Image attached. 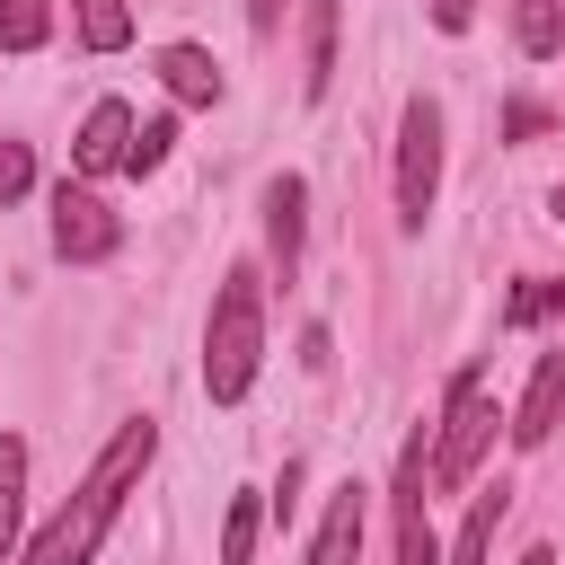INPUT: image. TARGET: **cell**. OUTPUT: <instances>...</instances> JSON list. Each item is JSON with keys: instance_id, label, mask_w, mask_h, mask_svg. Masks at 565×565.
<instances>
[{"instance_id": "obj_26", "label": "cell", "mask_w": 565, "mask_h": 565, "mask_svg": "<svg viewBox=\"0 0 565 565\" xmlns=\"http://www.w3.org/2000/svg\"><path fill=\"white\" fill-rule=\"evenodd\" d=\"M547 203H556V221H565V185H556V194H547Z\"/></svg>"}, {"instance_id": "obj_5", "label": "cell", "mask_w": 565, "mask_h": 565, "mask_svg": "<svg viewBox=\"0 0 565 565\" xmlns=\"http://www.w3.org/2000/svg\"><path fill=\"white\" fill-rule=\"evenodd\" d=\"M433 424H415L406 433V450H397V486H388V512H397V565H441V547H433Z\"/></svg>"}, {"instance_id": "obj_7", "label": "cell", "mask_w": 565, "mask_h": 565, "mask_svg": "<svg viewBox=\"0 0 565 565\" xmlns=\"http://www.w3.org/2000/svg\"><path fill=\"white\" fill-rule=\"evenodd\" d=\"M556 424H565V353H539V371H530V388H521L503 433H512V450H539Z\"/></svg>"}, {"instance_id": "obj_8", "label": "cell", "mask_w": 565, "mask_h": 565, "mask_svg": "<svg viewBox=\"0 0 565 565\" xmlns=\"http://www.w3.org/2000/svg\"><path fill=\"white\" fill-rule=\"evenodd\" d=\"M300 230H309V185L282 168L265 185V247H274V274L282 282H300Z\"/></svg>"}, {"instance_id": "obj_6", "label": "cell", "mask_w": 565, "mask_h": 565, "mask_svg": "<svg viewBox=\"0 0 565 565\" xmlns=\"http://www.w3.org/2000/svg\"><path fill=\"white\" fill-rule=\"evenodd\" d=\"M115 247H124V212H115L97 185H71V177H62V185H53V256H62V265H106Z\"/></svg>"}, {"instance_id": "obj_18", "label": "cell", "mask_w": 565, "mask_h": 565, "mask_svg": "<svg viewBox=\"0 0 565 565\" xmlns=\"http://www.w3.org/2000/svg\"><path fill=\"white\" fill-rule=\"evenodd\" d=\"M53 35V0H0V53H35Z\"/></svg>"}, {"instance_id": "obj_9", "label": "cell", "mask_w": 565, "mask_h": 565, "mask_svg": "<svg viewBox=\"0 0 565 565\" xmlns=\"http://www.w3.org/2000/svg\"><path fill=\"white\" fill-rule=\"evenodd\" d=\"M362 530H371V494L344 477V486L327 494V521H318V539H309V565H362Z\"/></svg>"}, {"instance_id": "obj_3", "label": "cell", "mask_w": 565, "mask_h": 565, "mask_svg": "<svg viewBox=\"0 0 565 565\" xmlns=\"http://www.w3.org/2000/svg\"><path fill=\"white\" fill-rule=\"evenodd\" d=\"M494 406H486V371L468 362L459 380H450V397H441V424H433V486H468L477 477V459L494 450Z\"/></svg>"}, {"instance_id": "obj_24", "label": "cell", "mask_w": 565, "mask_h": 565, "mask_svg": "<svg viewBox=\"0 0 565 565\" xmlns=\"http://www.w3.org/2000/svg\"><path fill=\"white\" fill-rule=\"evenodd\" d=\"M282 9H291V0H247V26H256V35H274V26H282Z\"/></svg>"}, {"instance_id": "obj_20", "label": "cell", "mask_w": 565, "mask_h": 565, "mask_svg": "<svg viewBox=\"0 0 565 565\" xmlns=\"http://www.w3.org/2000/svg\"><path fill=\"white\" fill-rule=\"evenodd\" d=\"M539 318H565V282H512L503 327H539Z\"/></svg>"}, {"instance_id": "obj_10", "label": "cell", "mask_w": 565, "mask_h": 565, "mask_svg": "<svg viewBox=\"0 0 565 565\" xmlns=\"http://www.w3.org/2000/svg\"><path fill=\"white\" fill-rule=\"evenodd\" d=\"M124 150H132V106L124 97H97L88 124H79V141H71V168L79 177H106V168H124Z\"/></svg>"}, {"instance_id": "obj_15", "label": "cell", "mask_w": 565, "mask_h": 565, "mask_svg": "<svg viewBox=\"0 0 565 565\" xmlns=\"http://www.w3.org/2000/svg\"><path fill=\"white\" fill-rule=\"evenodd\" d=\"M71 18H79L88 53H124L132 44V0H71Z\"/></svg>"}, {"instance_id": "obj_16", "label": "cell", "mask_w": 565, "mask_h": 565, "mask_svg": "<svg viewBox=\"0 0 565 565\" xmlns=\"http://www.w3.org/2000/svg\"><path fill=\"white\" fill-rule=\"evenodd\" d=\"M18 512H26V441L0 433V565H9V547H18Z\"/></svg>"}, {"instance_id": "obj_25", "label": "cell", "mask_w": 565, "mask_h": 565, "mask_svg": "<svg viewBox=\"0 0 565 565\" xmlns=\"http://www.w3.org/2000/svg\"><path fill=\"white\" fill-rule=\"evenodd\" d=\"M521 565H556V547H530V556H521Z\"/></svg>"}, {"instance_id": "obj_17", "label": "cell", "mask_w": 565, "mask_h": 565, "mask_svg": "<svg viewBox=\"0 0 565 565\" xmlns=\"http://www.w3.org/2000/svg\"><path fill=\"white\" fill-rule=\"evenodd\" d=\"M256 530H265V494L247 486V494H230V512H221V565H247V556H256Z\"/></svg>"}, {"instance_id": "obj_1", "label": "cell", "mask_w": 565, "mask_h": 565, "mask_svg": "<svg viewBox=\"0 0 565 565\" xmlns=\"http://www.w3.org/2000/svg\"><path fill=\"white\" fill-rule=\"evenodd\" d=\"M159 459V424L150 415H132V424H115V441L88 459V477L71 486V503L26 539V556L18 565H88L97 547H106V530H115V512H124V494L141 486V468Z\"/></svg>"}, {"instance_id": "obj_21", "label": "cell", "mask_w": 565, "mask_h": 565, "mask_svg": "<svg viewBox=\"0 0 565 565\" xmlns=\"http://www.w3.org/2000/svg\"><path fill=\"white\" fill-rule=\"evenodd\" d=\"M26 185H35V150H26V141H9V132H0V203H18V194H26Z\"/></svg>"}, {"instance_id": "obj_19", "label": "cell", "mask_w": 565, "mask_h": 565, "mask_svg": "<svg viewBox=\"0 0 565 565\" xmlns=\"http://www.w3.org/2000/svg\"><path fill=\"white\" fill-rule=\"evenodd\" d=\"M168 150H177V115H150V124H132L124 168H132V177H150V168H168Z\"/></svg>"}, {"instance_id": "obj_12", "label": "cell", "mask_w": 565, "mask_h": 565, "mask_svg": "<svg viewBox=\"0 0 565 565\" xmlns=\"http://www.w3.org/2000/svg\"><path fill=\"white\" fill-rule=\"evenodd\" d=\"M159 79H168L177 106H221V97H230V79H221V62H212L203 44H168V53H159Z\"/></svg>"}, {"instance_id": "obj_11", "label": "cell", "mask_w": 565, "mask_h": 565, "mask_svg": "<svg viewBox=\"0 0 565 565\" xmlns=\"http://www.w3.org/2000/svg\"><path fill=\"white\" fill-rule=\"evenodd\" d=\"M335 26H344V0H300V97H327V79H335Z\"/></svg>"}, {"instance_id": "obj_2", "label": "cell", "mask_w": 565, "mask_h": 565, "mask_svg": "<svg viewBox=\"0 0 565 565\" xmlns=\"http://www.w3.org/2000/svg\"><path fill=\"white\" fill-rule=\"evenodd\" d=\"M256 371H265V274L230 265L212 291V318H203V397L238 406L256 388Z\"/></svg>"}, {"instance_id": "obj_13", "label": "cell", "mask_w": 565, "mask_h": 565, "mask_svg": "<svg viewBox=\"0 0 565 565\" xmlns=\"http://www.w3.org/2000/svg\"><path fill=\"white\" fill-rule=\"evenodd\" d=\"M503 512H512V486H503V477H494V486H477V494H468V521H459V547H450V565H486V547H494Z\"/></svg>"}, {"instance_id": "obj_14", "label": "cell", "mask_w": 565, "mask_h": 565, "mask_svg": "<svg viewBox=\"0 0 565 565\" xmlns=\"http://www.w3.org/2000/svg\"><path fill=\"white\" fill-rule=\"evenodd\" d=\"M512 44H521L530 62L565 53V0H512Z\"/></svg>"}, {"instance_id": "obj_22", "label": "cell", "mask_w": 565, "mask_h": 565, "mask_svg": "<svg viewBox=\"0 0 565 565\" xmlns=\"http://www.w3.org/2000/svg\"><path fill=\"white\" fill-rule=\"evenodd\" d=\"M547 124H556V115H547V106H530V97H512V106H503V132H512V141H539Z\"/></svg>"}, {"instance_id": "obj_4", "label": "cell", "mask_w": 565, "mask_h": 565, "mask_svg": "<svg viewBox=\"0 0 565 565\" xmlns=\"http://www.w3.org/2000/svg\"><path fill=\"white\" fill-rule=\"evenodd\" d=\"M433 194H441V106L406 97V115H397V221L424 230Z\"/></svg>"}, {"instance_id": "obj_23", "label": "cell", "mask_w": 565, "mask_h": 565, "mask_svg": "<svg viewBox=\"0 0 565 565\" xmlns=\"http://www.w3.org/2000/svg\"><path fill=\"white\" fill-rule=\"evenodd\" d=\"M424 9H433V26H441V35H459V26H468V9H477V0H424Z\"/></svg>"}]
</instances>
